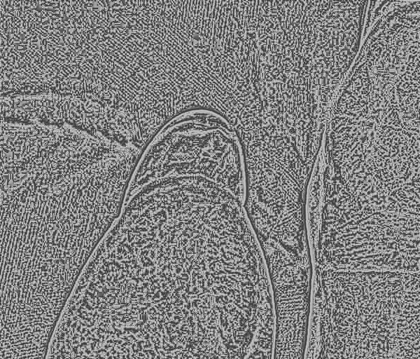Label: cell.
Returning a JSON list of instances; mask_svg holds the SVG:
<instances>
[{"mask_svg":"<svg viewBox=\"0 0 420 359\" xmlns=\"http://www.w3.org/2000/svg\"><path fill=\"white\" fill-rule=\"evenodd\" d=\"M1 151V264L36 279L76 278L119 217L132 169L69 126L28 128Z\"/></svg>","mask_w":420,"mask_h":359,"instance_id":"obj_1","label":"cell"},{"mask_svg":"<svg viewBox=\"0 0 420 359\" xmlns=\"http://www.w3.org/2000/svg\"><path fill=\"white\" fill-rule=\"evenodd\" d=\"M419 290L384 279H358L316 299L318 359H419Z\"/></svg>","mask_w":420,"mask_h":359,"instance_id":"obj_2","label":"cell"},{"mask_svg":"<svg viewBox=\"0 0 420 359\" xmlns=\"http://www.w3.org/2000/svg\"><path fill=\"white\" fill-rule=\"evenodd\" d=\"M195 175L246 196L242 143L232 126L215 110L195 108L167 121L144 149L134 180L146 183L167 175Z\"/></svg>","mask_w":420,"mask_h":359,"instance_id":"obj_3","label":"cell"},{"mask_svg":"<svg viewBox=\"0 0 420 359\" xmlns=\"http://www.w3.org/2000/svg\"><path fill=\"white\" fill-rule=\"evenodd\" d=\"M276 312L274 359H303L309 316V287L288 285L274 291Z\"/></svg>","mask_w":420,"mask_h":359,"instance_id":"obj_4","label":"cell"}]
</instances>
